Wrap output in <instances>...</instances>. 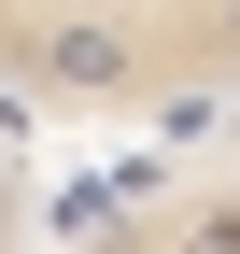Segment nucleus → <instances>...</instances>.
<instances>
[{
  "label": "nucleus",
  "instance_id": "nucleus-1",
  "mask_svg": "<svg viewBox=\"0 0 240 254\" xmlns=\"http://www.w3.org/2000/svg\"><path fill=\"white\" fill-rule=\"evenodd\" d=\"M0 99L71 155L240 99V0H0Z\"/></svg>",
  "mask_w": 240,
  "mask_h": 254
},
{
  "label": "nucleus",
  "instance_id": "nucleus-3",
  "mask_svg": "<svg viewBox=\"0 0 240 254\" xmlns=\"http://www.w3.org/2000/svg\"><path fill=\"white\" fill-rule=\"evenodd\" d=\"M71 170H85V155L57 141L43 113H14V99H0V254H28V240H43V212H57V184H71Z\"/></svg>",
  "mask_w": 240,
  "mask_h": 254
},
{
  "label": "nucleus",
  "instance_id": "nucleus-2",
  "mask_svg": "<svg viewBox=\"0 0 240 254\" xmlns=\"http://www.w3.org/2000/svg\"><path fill=\"white\" fill-rule=\"evenodd\" d=\"M28 254H240V99L141 127V141H99L57 184Z\"/></svg>",
  "mask_w": 240,
  "mask_h": 254
}]
</instances>
